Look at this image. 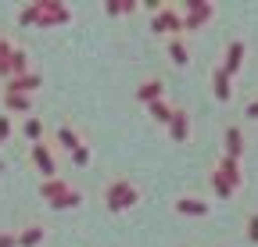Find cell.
<instances>
[{"label": "cell", "instance_id": "23", "mask_svg": "<svg viewBox=\"0 0 258 247\" xmlns=\"http://www.w3.org/2000/svg\"><path fill=\"white\" fill-rule=\"evenodd\" d=\"M0 247H15V236H0Z\"/></svg>", "mask_w": 258, "mask_h": 247}, {"label": "cell", "instance_id": "18", "mask_svg": "<svg viewBox=\"0 0 258 247\" xmlns=\"http://www.w3.org/2000/svg\"><path fill=\"white\" fill-rule=\"evenodd\" d=\"M25 133H29L32 140H36V136L43 133V126H40V122H36V118H29V122H25Z\"/></svg>", "mask_w": 258, "mask_h": 247}, {"label": "cell", "instance_id": "15", "mask_svg": "<svg viewBox=\"0 0 258 247\" xmlns=\"http://www.w3.org/2000/svg\"><path fill=\"white\" fill-rule=\"evenodd\" d=\"M8 108L25 111V108H29V97H25V94H8Z\"/></svg>", "mask_w": 258, "mask_h": 247}, {"label": "cell", "instance_id": "14", "mask_svg": "<svg viewBox=\"0 0 258 247\" xmlns=\"http://www.w3.org/2000/svg\"><path fill=\"white\" fill-rule=\"evenodd\" d=\"M57 140H61V143H64V147H69V150H79V136H76V133H72V129H69V126H64V129H61V133H57Z\"/></svg>", "mask_w": 258, "mask_h": 247}, {"label": "cell", "instance_id": "19", "mask_svg": "<svg viewBox=\"0 0 258 247\" xmlns=\"http://www.w3.org/2000/svg\"><path fill=\"white\" fill-rule=\"evenodd\" d=\"M247 236L258 243V215H251V219H247Z\"/></svg>", "mask_w": 258, "mask_h": 247}, {"label": "cell", "instance_id": "5", "mask_svg": "<svg viewBox=\"0 0 258 247\" xmlns=\"http://www.w3.org/2000/svg\"><path fill=\"white\" fill-rule=\"evenodd\" d=\"M240 61H244V43L237 40V43H230V50H226V75L237 72V68H240Z\"/></svg>", "mask_w": 258, "mask_h": 247}, {"label": "cell", "instance_id": "2", "mask_svg": "<svg viewBox=\"0 0 258 247\" xmlns=\"http://www.w3.org/2000/svg\"><path fill=\"white\" fill-rule=\"evenodd\" d=\"M104 201H108L111 211H122V208H129V204H137V190L129 187L125 179H118V183H111V187L104 190Z\"/></svg>", "mask_w": 258, "mask_h": 247}, {"label": "cell", "instance_id": "8", "mask_svg": "<svg viewBox=\"0 0 258 247\" xmlns=\"http://www.w3.org/2000/svg\"><path fill=\"white\" fill-rule=\"evenodd\" d=\"M176 208L186 211V215H205V211H208V204L198 201V197H183V201H176Z\"/></svg>", "mask_w": 258, "mask_h": 247}, {"label": "cell", "instance_id": "10", "mask_svg": "<svg viewBox=\"0 0 258 247\" xmlns=\"http://www.w3.org/2000/svg\"><path fill=\"white\" fill-rule=\"evenodd\" d=\"M32 158H36V165H40L47 176H54V158L47 154V147H36V150H32Z\"/></svg>", "mask_w": 258, "mask_h": 247}, {"label": "cell", "instance_id": "12", "mask_svg": "<svg viewBox=\"0 0 258 247\" xmlns=\"http://www.w3.org/2000/svg\"><path fill=\"white\" fill-rule=\"evenodd\" d=\"M151 111H154V118H158V122H172V115H176L165 101H154V104H151Z\"/></svg>", "mask_w": 258, "mask_h": 247}, {"label": "cell", "instance_id": "7", "mask_svg": "<svg viewBox=\"0 0 258 247\" xmlns=\"http://www.w3.org/2000/svg\"><path fill=\"white\" fill-rule=\"evenodd\" d=\"M240 129L237 126H230V129H226V158H237V154H240Z\"/></svg>", "mask_w": 258, "mask_h": 247}, {"label": "cell", "instance_id": "6", "mask_svg": "<svg viewBox=\"0 0 258 247\" xmlns=\"http://www.w3.org/2000/svg\"><path fill=\"white\" fill-rule=\"evenodd\" d=\"M186 15H190V18H186V29H194V25H201V22L212 15V8H208V4H190Z\"/></svg>", "mask_w": 258, "mask_h": 247}, {"label": "cell", "instance_id": "22", "mask_svg": "<svg viewBox=\"0 0 258 247\" xmlns=\"http://www.w3.org/2000/svg\"><path fill=\"white\" fill-rule=\"evenodd\" d=\"M247 118H258V101H251V104H247Z\"/></svg>", "mask_w": 258, "mask_h": 247}, {"label": "cell", "instance_id": "17", "mask_svg": "<svg viewBox=\"0 0 258 247\" xmlns=\"http://www.w3.org/2000/svg\"><path fill=\"white\" fill-rule=\"evenodd\" d=\"M40 240H43V229H40V226H32V229H29V233L22 236V243H25V247H32V243H40Z\"/></svg>", "mask_w": 258, "mask_h": 247}, {"label": "cell", "instance_id": "3", "mask_svg": "<svg viewBox=\"0 0 258 247\" xmlns=\"http://www.w3.org/2000/svg\"><path fill=\"white\" fill-rule=\"evenodd\" d=\"M154 29L158 33H176V29H183V18H179V11H161L158 18H154Z\"/></svg>", "mask_w": 258, "mask_h": 247}, {"label": "cell", "instance_id": "1", "mask_svg": "<svg viewBox=\"0 0 258 247\" xmlns=\"http://www.w3.org/2000/svg\"><path fill=\"white\" fill-rule=\"evenodd\" d=\"M43 197H50V204H54V208H72V204H79V201H83L76 190H69V183H61V179L43 183Z\"/></svg>", "mask_w": 258, "mask_h": 247}, {"label": "cell", "instance_id": "21", "mask_svg": "<svg viewBox=\"0 0 258 247\" xmlns=\"http://www.w3.org/2000/svg\"><path fill=\"white\" fill-rule=\"evenodd\" d=\"M8 133H11V122H8V118H0V136H8Z\"/></svg>", "mask_w": 258, "mask_h": 247}, {"label": "cell", "instance_id": "9", "mask_svg": "<svg viewBox=\"0 0 258 247\" xmlns=\"http://www.w3.org/2000/svg\"><path fill=\"white\" fill-rule=\"evenodd\" d=\"M215 97L230 101V75H226V68H215Z\"/></svg>", "mask_w": 258, "mask_h": 247}, {"label": "cell", "instance_id": "4", "mask_svg": "<svg viewBox=\"0 0 258 247\" xmlns=\"http://www.w3.org/2000/svg\"><path fill=\"white\" fill-rule=\"evenodd\" d=\"M219 176L230 183V187H240V169H237V158H222V161H219Z\"/></svg>", "mask_w": 258, "mask_h": 247}, {"label": "cell", "instance_id": "16", "mask_svg": "<svg viewBox=\"0 0 258 247\" xmlns=\"http://www.w3.org/2000/svg\"><path fill=\"white\" fill-rule=\"evenodd\" d=\"M169 50H172V61H176V65H186V47H183L179 40H172V47H169Z\"/></svg>", "mask_w": 258, "mask_h": 247}, {"label": "cell", "instance_id": "13", "mask_svg": "<svg viewBox=\"0 0 258 247\" xmlns=\"http://www.w3.org/2000/svg\"><path fill=\"white\" fill-rule=\"evenodd\" d=\"M169 126H172V136H176V140H183V136H186V115H183V111H176Z\"/></svg>", "mask_w": 258, "mask_h": 247}, {"label": "cell", "instance_id": "20", "mask_svg": "<svg viewBox=\"0 0 258 247\" xmlns=\"http://www.w3.org/2000/svg\"><path fill=\"white\" fill-rule=\"evenodd\" d=\"M72 158H76V165H86L90 154H86V147H79V150H72Z\"/></svg>", "mask_w": 258, "mask_h": 247}, {"label": "cell", "instance_id": "11", "mask_svg": "<svg viewBox=\"0 0 258 247\" xmlns=\"http://www.w3.org/2000/svg\"><path fill=\"white\" fill-rule=\"evenodd\" d=\"M137 97H140V101H151V104H154V101L161 97V83H144V86L137 90Z\"/></svg>", "mask_w": 258, "mask_h": 247}]
</instances>
